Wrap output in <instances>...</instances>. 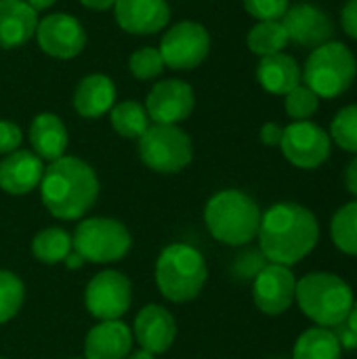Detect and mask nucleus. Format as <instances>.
Listing matches in <instances>:
<instances>
[{
  "instance_id": "nucleus-35",
  "label": "nucleus",
  "mask_w": 357,
  "mask_h": 359,
  "mask_svg": "<svg viewBox=\"0 0 357 359\" xmlns=\"http://www.w3.org/2000/svg\"><path fill=\"white\" fill-rule=\"evenodd\" d=\"M21 141H23L21 128L15 122L0 120V156H8L17 151Z\"/></svg>"
},
{
  "instance_id": "nucleus-3",
  "label": "nucleus",
  "mask_w": 357,
  "mask_h": 359,
  "mask_svg": "<svg viewBox=\"0 0 357 359\" xmlns=\"http://www.w3.org/2000/svg\"><path fill=\"white\" fill-rule=\"evenodd\" d=\"M259 204L240 189H223L215 194L204 210L210 236L227 246H244L252 242L261 227Z\"/></svg>"
},
{
  "instance_id": "nucleus-37",
  "label": "nucleus",
  "mask_w": 357,
  "mask_h": 359,
  "mask_svg": "<svg viewBox=\"0 0 357 359\" xmlns=\"http://www.w3.org/2000/svg\"><path fill=\"white\" fill-rule=\"evenodd\" d=\"M282 135H284V128L280 124H276V122H267L261 128V141L267 147H280Z\"/></svg>"
},
{
  "instance_id": "nucleus-28",
  "label": "nucleus",
  "mask_w": 357,
  "mask_h": 359,
  "mask_svg": "<svg viewBox=\"0 0 357 359\" xmlns=\"http://www.w3.org/2000/svg\"><path fill=\"white\" fill-rule=\"evenodd\" d=\"M335 246L349 257H357V200L343 204L330 223Z\"/></svg>"
},
{
  "instance_id": "nucleus-12",
  "label": "nucleus",
  "mask_w": 357,
  "mask_h": 359,
  "mask_svg": "<svg viewBox=\"0 0 357 359\" xmlns=\"http://www.w3.org/2000/svg\"><path fill=\"white\" fill-rule=\"evenodd\" d=\"M36 40L42 53L55 59H74L86 46V32L82 23L67 13H53L38 21Z\"/></svg>"
},
{
  "instance_id": "nucleus-46",
  "label": "nucleus",
  "mask_w": 357,
  "mask_h": 359,
  "mask_svg": "<svg viewBox=\"0 0 357 359\" xmlns=\"http://www.w3.org/2000/svg\"><path fill=\"white\" fill-rule=\"evenodd\" d=\"M0 359H6V358H0Z\"/></svg>"
},
{
  "instance_id": "nucleus-23",
  "label": "nucleus",
  "mask_w": 357,
  "mask_h": 359,
  "mask_svg": "<svg viewBox=\"0 0 357 359\" xmlns=\"http://www.w3.org/2000/svg\"><path fill=\"white\" fill-rule=\"evenodd\" d=\"M257 80L271 95H288L303 82V72L292 55L276 53L261 57L257 65Z\"/></svg>"
},
{
  "instance_id": "nucleus-29",
  "label": "nucleus",
  "mask_w": 357,
  "mask_h": 359,
  "mask_svg": "<svg viewBox=\"0 0 357 359\" xmlns=\"http://www.w3.org/2000/svg\"><path fill=\"white\" fill-rule=\"evenodd\" d=\"M328 135L341 149L357 156V103L345 105L337 111Z\"/></svg>"
},
{
  "instance_id": "nucleus-2",
  "label": "nucleus",
  "mask_w": 357,
  "mask_h": 359,
  "mask_svg": "<svg viewBox=\"0 0 357 359\" xmlns=\"http://www.w3.org/2000/svg\"><path fill=\"white\" fill-rule=\"evenodd\" d=\"M40 196L46 210L61 221L84 217L99 196L95 170L76 156H63L44 168Z\"/></svg>"
},
{
  "instance_id": "nucleus-20",
  "label": "nucleus",
  "mask_w": 357,
  "mask_h": 359,
  "mask_svg": "<svg viewBox=\"0 0 357 359\" xmlns=\"http://www.w3.org/2000/svg\"><path fill=\"white\" fill-rule=\"evenodd\" d=\"M38 13L25 0H0V48H17L36 36Z\"/></svg>"
},
{
  "instance_id": "nucleus-15",
  "label": "nucleus",
  "mask_w": 357,
  "mask_h": 359,
  "mask_svg": "<svg viewBox=\"0 0 357 359\" xmlns=\"http://www.w3.org/2000/svg\"><path fill=\"white\" fill-rule=\"evenodd\" d=\"M288 40L303 48H318L335 34V23L324 8L311 2H299L288 6L282 17Z\"/></svg>"
},
{
  "instance_id": "nucleus-19",
  "label": "nucleus",
  "mask_w": 357,
  "mask_h": 359,
  "mask_svg": "<svg viewBox=\"0 0 357 359\" xmlns=\"http://www.w3.org/2000/svg\"><path fill=\"white\" fill-rule=\"evenodd\" d=\"M133 347V330L120 322H101L86 334L84 359H126Z\"/></svg>"
},
{
  "instance_id": "nucleus-36",
  "label": "nucleus",
  "mask_w": 357,
  "mask_h": 359,
  "mask_svg": "<svg viewBox=\"0 0 357 359\" xmlns=\"http://www.w3.org/2000/svg\"><path fill=\"white\" fill-rule=\"evenodd\" d=\"M341 25L349 38L357 40V0H347L341 8Z\"/></svg>"
},
{
  "instance_id": "nucleus-21",
  "label": "nucleus",
  "mask_w": 357,
  "mask_h": 359,
  "mask_svg": "<svg viewBox=\"0 0 357 359\" xmlns=\"http://www.w3.org/2000/svg\"><path fill=\"white\" fill-rule=\"evenodd\" d=\"M116 105V86L105 74L82 78L74 90V107L82 118H101Z\"/></svg>"
},
{
  "instance_id": "nucleus-44",
  "label": "nucleus",
  "mask_w": 357,
  "mask_h": 359,
  "mask_svg": "<svg viewBox=\"0 0 357 359\" xmlns=\"http://www.w3.org/2000/svg\"><path fill=\"white\" fill-rule=\"evenodd\" d=\"M126 359H156V355L149 353V351H145V349H139V351H135V353H128Z\"/></svg>"
},
{
  "instance_id": "nucleus-25",
  "label": "nucleus",
  "mask_w": 357,
  "mask_h": 359,
  "mask_svg": "<svg viewBox=\"0 0 357 359\" xmlns=\"http://www.w3.org/2000/svg\"><path fill=\"white\" fill-rule=\"evenodd\" d=\"M288 42L290 40H288V34H286L282 19L280 21H259L257 25L250 27V32L246 36L248 48L259 57L284 53Z\"/></svg>"
},
{
  "instance_id": "nucleus-41",
  "label": "nucleus",
  "mask_w": 357,
  "mask_h": 359,
  "mask_svg": "<svg viewBox=\"0 0 357 359\" xmlns=\"http://www.w3.org/2000/svg\"><path fill=\"white\" fill-rule=\"evenodd\" d=\"M63 263H65V267H67V269H80L86 261H84V259H82V257L72 248V252L65 257V261H63Z\"/></svg>"
},
{
  "instance_id": "nucleus-7",
  "label": "nucleus",
  "mask_w": 357,
  "mask_h": 359,
  "mask_svg": "<svg viewBox=\"0 0 357 359\" xmlns=\"http://www.w3.org/2000/svg\"><path fill=\"white\" fill-rule=\"evenodd\" d=\"M139 156L147 168L162 175H175L189 166L194 145L189 135L177 124H149L139 137Z\"/></svg>"
},
{
  "instance_id": "nucleus-32",
  "label": "nucleus",
  "mask_w": 357,
  "mask_h": 359,
  "mask_svg": "<svg viewBox=\"0 0 357 359\" xmlns=\"http://www.w3.org/2000/svg\"><path fill=\"white\" fill-rule=\"evenodd\" d=\"M164 59L154 46H143L135 50L128 59V69L137 80H154L164 72Z\"/></svg>"
},
{
  "instance_id": "nucleus-38",
  "label": "nucleus",
  "mask_w": 357,
  "mask_h": 359,
  "mask_svg": "<svg viewBox=\"0 0 357 359\" xmlns=\"http://www.w3.org/2000/svg\"><path fill=\"white\" fill-rule=\"evenodd\" d=\"M345 187H347V191L357 200V156L347 164V168H345Z\"/></svg>"
},
{
  "instance_id": "nucleus-16",
  "label": "nucleus",
  "mask_w": 357,
  "mask_h": 359,
  "mask_svg": "<svg viewBox=\"0 0 357 359\" xmlns=\"http://www.w3.org/2000/svg\"><path fill=\"white\" fill-rule=\"evenodd\" d=\"M116 23L135 36H149L162 32L170 21V6L166 0H116Z\"/></svg>"
},
{
  "instance_id": "nucleus-24",
  "label": "nucleus",
  "mask_w": 357,
  "mask_h": 359,
  "mask_svg": "<svg viewBox=\"0 0 357 359\" xmlns=\"http://www.w3.org/2000/svg\"><path fill=\"white\" fill-rule=\"evenodd\" d=\"M343 347L332 328H309L305 330L292 349V359H341Z\"/></svg>"
},
{
  "instance_id": "nucleus-5",
  "label": "nucleus",
  "mask_w": 357,
  "mask_h": 359,
  "mask_svg": "<svg viewBox=\"0 0 357 359\" xmlns=\"http://www.w3.org/2000/svg\"><path fill=\"white\" fill-rule=\"evenodd\" d=\"M208 278L202 252L189 244L166 246L156 263V284L164 299L173 303H187L196 299Z\"/></svg>"
},
{
  "instance_id": "nucleus-11",
  "label": "nucleus",
  "mask_w": 357,
  "mask_h": 359,
  "mask_svg": "<svg viewBox=\"0 0 357 359\" xmlns=\"http://www.w3.org/2000/svg\"><path fill=\"white\" fill-rule=\"evenodd\" d=\"M130 282L124 273L120 271H101L97 273L84 292V303L86 309L90 311L93 318L101 322L109 320H120L130 307Z\"/></svg>"
},
{
  "instance_id": "nucleus-4",
  "label": "nucleus",
  "mask_w": 357,
  "mask_h": 359,
  "mask_svg": "<svg viewBox=\"0 0 357 359\" xmlns=\"http://www.w3.org/2000/svg\"><path fill=\"white\" fill-rule=\"evenodd\" d=\"M295 301L311 322L322 328H335L347 322L356 299L351 286L341 276L314 271L297 282Z\"/></svg>"
},
{
  "instance_id": "nucleus-39",
  "label": "nucleus",
  "mask_w": 357,
  "mask_h": 359,
  "mask_svg": "<svg viewBox=\"0 0 357 359\" xmlns=\"http://www.w3.org/2000/svg\"><path fill=\"white\" fill-rule=\"evenodd\" d=\"M341 326H343V330H341V332H335L337 339H339V343H341V347H343V349H357L356 332H351L345 324H341Z\"/></svg>"
},
{
  "instance_id": "nucleus-42",
  "label": "nucleus",
  "mask_w": 357,
  "mask_h": 359,
  "mask_svg": "<svg viewBox=\"0 0 357 359\" xmlns=\"http://www.w3.org/2000/svg\"><path fill=\"white\" fill-rule=\"evenodd\" d=\"M345 326H347L351 332H356L357 334V301H353V307H351V311H349V316H347Z\"/></svg>"
},
{
  "instance_id": "nucleus-40",
  "label": "nucleus",
  "mask_w": 357,
  "mask_h": 359,
  "mask_svg": "<svg viewBox=\"0 0 357 359\" xmlns=\"http://www.w3.org/2000/svg\"><path fill=\"white\" fill-rule=\"evenodd\" d=\"M80 4L90 11H107V8H114L116 0H80Z\"/></svg>"
},
{
  "instance_id": "nucleus-14",
  "label": "nucleus",
  "mask_w": 357,
  "mask_h": 359,
  "mask_svg": "<svg viewBox=\"0 0 357 359\" xmlns=\"http://www.w3.org/2000/svg\"><path fill=\"white\" fill-rule=\"evenodd\" d=\"M297 278L290 267L267 263L252 280L255 305L267 316H280L288 311L295 303Z\"/></svg>"
},
{
  "instance_id": "nucleus-34",
  "label": "nucleus",
  "mask_w": 357,
  "mask_h": 359,
  "mask_svg": "<svg viewBox=\"0 0 357 359\" xmlns=\"http://www.w3.org/2000/svg\"><path fill=\"white\" fill-rule=\"evenodd\" d=\"M267 265V259L263 257V252H246L242 257H238L236 261V273L242 280H255L257 273Z\"/></svg>"
},
{
  "instance_id": "nucleus-18",
  "label": "nucleus",
  "mask_w": 357,
  "mask_h": 359,
  "mask_svg": "<svg viewBox=\"0 0 357 359\" xmlns=\"http://www.w3.org/2000/svg\"><path fill=\"white\" fill-rule=\"evenodd\" d=\"M42 175V160L34 151L17 149L0 162V189L13 196H25L40 187Z\"/></svg>"
},
{
  "instance_id": "nucleus-26",
  "label": "nucleus",
  "mask_w": 357,
  "mask_h": 359,
  "mask_svg": "<svg viewBox=\"0 0 357 359\" xmlns=\"http://www.w3.org/2000/svg\"><path fill=\"white\" fill-rule=\"evenodd\" d=\"M72 236L61 229V227H48L42 229L34 240H32V255L46 265L63 263L65 257L72 252Z\"/></svg>"
},
{
  "instance_id": "nucleus-6",
  "label": "nucleus",
  "mask_w": 357,
  "mask_h": 359,
  "mask_svg": "<svg viewBox=\"0 0 357 359\" xmlns=\"http://www.w3.org/2000/svg\"><path fill=\"white\" fill-rule=\"evenodd\" d=\"M301 72L303 84L320 99H335L347 93L356 82L357 59L347 44L328 40L309 53Z\"/></svg>"
},
{
  "instance_id": "nucleus-9",
  "label": "nucleus",
  "mask_w": 357,
  "mask_h": 359,
  "mask_svg": "<svg viewBox=\"0 0 357 359\" xmlns=\"http://www.w3.org/2000/svg\"><path fill=\"white\" fill-rule=\"evenodd\" d=\"M158 50L166 67L194 69L202 65L210 53V34L198 21H181L162 36Z\"/></svg>"
},
{
  "instance_id": "nucleus-43",
  "label": "nucleus",
  "mask_w": 357,
  "mask_h": 359,
  "mask_svg": "<svg viewBox=\"0 0 357 359\" xmlns=\"http://www.w3.org/2000/svg\"><path fill=\"white\" fill-rule=\"evenodd\" d=\"M25 2H27V4H29V6H32V8H34L36 13H38V11L50 8V6H53V4H55L57 0H25Z\"/></svg>"
},
{
  "instance_id": "nucleus-31",
  "label": "nucleus",
  "mask_w": 357,
  "mask_h": 359,
  "mask_svg": "<svg viewBox=\"0 0 357 359\" xmlns=\"http://www.w3.org/2000/svg\"><path fill=\"white\" fill-rule=\"evenodd\" d=\"M284 97H286L284 99V109H286L288 118H292V122L309 120L320 107V97L309 86H305L303 82Z\"/></svg>"
},
{
  "instance_id": "nucleus-13",
  "label": "nucleus",
  "mask_w": 357,
  "mask_h": 359,
  "mask_svg": "<svg viewBox=\"0 0 357 359\" xmlns=\"http://www.w3.org/2000/svg\"><path fill=\"white\" fill-rule=\"evenodd\" d=\"M194 105V88L183 80L170 78L154 84L145 101V111L154 124H179L191 116Z\"/></svg>"
},
{
  "instance_id": "nucleus-1",
  "label": "nucleus",
  "mask_w": 357,
  "mask_h": 359,
  "mask_svg": "<svg viewBox=\"0 0 357 359\" xmlns=\"http://www.w3.org/2000/svg\"><path fill=\"white\" fill-rule=\"evenodd\" d=\"M257 238L267 263L292 267L318 246L320 223L307 206L280 202L261 217Z\"/></svg>"
},
{
  "instance_id": "nucleus-17",
  "label": "nucleus",
  "mask_w": 357,
  "mask_h": 359,
  "mask_svg": "<svg viewBox=\"0 0 357 359\" xmlns=\"http://www.w3.org/2000/svg\"><path fill=\"white\" fill-rule=\"evenodd\" d=\"M175 337H177L175 318L162 305H145L137 313L133 326V339H137L141 349L154 355L166 353L173 347Z\"/></svg>"
},
{
  "instance_id": "nucleus-8",
  "label": "nucleus",
  "mask_w": 357,
  "mask_h": 359,
  "mask_svg": "<svg viewBox=\"0 0 357 359\" xmlns=\"http://www.w3.org/2000/svg\"><path fill=\"white\" fill-rule=\"evenodd\" d=\"M74 250L90 263H114L126 257L130 250V233L128 229L116 221L105 217H93L82 221L72 236Z\"/></svg>"
},
{
  "instance_id": "nucleus-22",
  "label": "nucleus",
  "mask_w": 357,
  "mask_h": 359,
  "mask_svg": "<svg viewBox=\"0 0 357 359\" xmlns=\"http://www.w3.org/2000/svg\"><path fill=\"white\" fill-rule=\"evenodd\" d=\"M29 143L34 147V154L40 160L55 162L65 156L69 135H67L63 120L57 114L44 111V114H38L29 126Z\"/></svg>"
},
{
  "instance_id": "nucleus-27",
  "label": "nucleus",
  "mask_w": 357,
  "mask_h": 359,
  "mask_svg": "<svg viewBox=\"0 0 357 359\" xmlns=\"http://www.w3.org/2000/svg\"><path fill=\"white\" fill-rule=\"evenodd\" d=\"M109 120L114 130L126 139H139L149 128V116L145 105L137 101H120L109 109Z\"/></svg>"
},
{
  "instance_id": "nucleus-33",
  "label": "nucleus",
  "mask_w": 357,
  "mask_h": 359,
  "mask_svg": "<svg viewBox=\"0 0 357 359\" xmlns=\"http://www.w3.org/2000/svg\"><path fill=\"white\" fill-rule=\"evenodd\" d=\"M244 8L257 21H280L288 11V0H242Z\"/></svg>"
},
{
  "instance_id": "nucleus-10",
  "label": "nucleus",
  "mask_w": 357,
  "mask_h": 359,
  "mask_svg": "<svg viewBox=\"0 0 357 359\" xmlns=\"http://www.w3.org/2000/svg\"><path fill=\"white\" fill-rule=\"evenodd\" d=\"M280 149L292 166L303 170H314L320 168L330 158L332 139L320 124L311 120H303V122H292L284 128Z\"/></svg>"
},
{
  "instance_id": "nucleus-30",
  "label": "nucleus",
  "mask_w": 357,
  "mask_h": 359,
  "mask_svg": "<svg viewBox=\"0 0 357 359\" xmlns=\"http://www.w3.org/2000/svg\"><path fill=\"white\" fill-rule=\"evenodd\" d=\"M23 282L6 269H0V324L13 320L23 305Z\"/></svg>"
},
{
  "instance_id": "nucleus-45",
  "label": "nucleus",
  "mask_w": 357,
  "mask_h": 359,
  "mask_svg": "<svg viewBox=\"0 0 357 359\" xmlns=\"http://www.w3.org/2000/svg\"><path fill=\"white\" fill-rule=\"evenodd\" d=\"M276 359H284V358H276Z\"/></svg>"
}]
</instances>
